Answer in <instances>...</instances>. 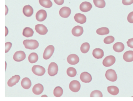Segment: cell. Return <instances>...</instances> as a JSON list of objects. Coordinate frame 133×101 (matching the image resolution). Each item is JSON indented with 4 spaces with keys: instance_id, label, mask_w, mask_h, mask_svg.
Returning <instances> with one entry per match:
<instances>
[{
    "instance_id": "obj_1",
    "label": "cell",
    "mask_w": 133,
    "mask_h": 101,
    "mask_svg": "<svg viewBox=\"0 0 133 101\" xmlns=\"http://www.w3.org/2000/svg\"><path fill=\"white\" fill-rule=\"evenodd\" d=\"M23 44L26 49L29 50H35L38 47L39 43L34 39H26L24 40Z\"/></svg>"
},
{
    "instance_id": "obj_2",
    "label": "cell",
    "mask_w": 133,
    "mask_h": 101,
    "mask_svg": "<svg viewBox=\"0 0 133 101\" xmlns=\"http://www.w3.org/2000/svg\"><path fill=\"white\" fill-rule=\"evenodd\" d=\"M105 76L108 80L112 82L116 81L117 80V75L115 70L113 69L107 70L106 72Z\"/></svg>"
},
{
    "instance_id": "obj_3",
    "label": "cell",
    "mask_w": 133,
    "mask_h": 101,
    "mask_svg": "<svg viewBox=\"0 0 133 101\" xmlns=\"http://www.w3.org/2000/svg\"><path fill=\"white\" fill-rule=\"evenodd\" d=\"M55 50L54 46L52 45L48 46L45 50L43 54V58L44 59H49L53 54Z\"/></svg>"
},
{
    "instance_id": "obj_4",
    "label": "cell",
    "mask_w": 133,
    "mask_h": 101,
    "mask_svg": "<svg viewBox=\"0 0 133 101\" xmlns=\"http://www.w3.org/2000/svg\"><path fill=\"white\" fill-rule=\"evenodd\" d=\"M58 71V66L57 64L54 62H52L49 66L48 73L50 76H54L57 74Z\"/></svg>"
},
{
    "instance_id": "obj_5",
    "label": "cell",
    "mask_w": 133,
    "mask_h": 101,
    "mask_svg": "<svg viewBox=\"0 0 133 101\" xmlns=\"http://www.w3.org/2000/svg\"><path fill=\"white\" fill-rule=\"evenodd\" d=\"M32 71L34 74L39 76H43L45 73V69L42 66L35 65L32 68Z\"/></svg>"
},
{
    "instance_id": "obj_6",
    "label": "cell",
    "mask_w": 133,
    "mask_h": 101,
    "mask_svg": "<svg viewBox=\"0 0 133 101\" xmlns=\"http://www.w3.org/2000/svg\"><path fill=\"white\" fill-rule=\"evenodd\" d=\"M116 62V58L113 56H109L106 57L103 61V64L105 67L111 66Z\"/></svg>"
},
{
    "instance_id": "obj_7",
    "label": "cell",
    "mask_w": 133,
    "mask_h": 101,
    "mask_svg": "<svg viewBox=\"0 0 133 101\" xmlns=\"http://www.w3.org/2000/svg\"><path fill=\"white\" fill-rule=\"evenodd\" d=\"M81 85L80 82L77 80L72 81L69 85V88L71 91L75 92H78L81 89Z\"/></svg>"
},
{
    "instance_id": "obj_8",
    "label": "cell",
    "mask_w": 133,
    "mask_h": 101,
    "mask_svg": "<svg viewBox=\"0 0 133 101\" xmlns=\"http://www.w3.org/2000/svg\"><path fill=\"white\" fill-rule=\"evenodd\" d=\"M47 13L45 10H41L38 11L36 15V18L38 22H43L47 17Z\"/></svg>"
},
{
    "instance_id": "obj_9",
    "label": "cell",
    "mask_w": 133,
    "mask_h": 101,
    "mask_svg": "<svg viewBox=\"0 0 133 101\" xmlns=\"http://www.w3.org/2000/svg\"><path fill=\"white\" fill-rule=\"evenodd\" d=\"M26 58L25 53L22 51H18L16 52L14 55L13 58L17 62H21L24 60Z\"/></svg>"
},
{
    "instance_id": "obj_10",
    "label": "cell",
    "mask_w": 133,
    "mask_h": 101,
    "mask_svg": "<svg viewBox=\"0 0 133 101\" xmlns=\"http://www.w3.org/2000/svg\"><path fill=\"white\" fill-rule=\"evenodd\" d=\"M71 14V10L67 7H63L60 10L59 14L63 18H67Z\"/></svg>"
},
{
    "instance_id": "obj_11",
    "label": "cell",
    "mask_w": 133,
    "mask_h": 101,
    "mask_svg": "<svg viewBox=\"0 0 133 101\" xmlns=\"http://www.w3.org/2000/svg\"><path fill=\"white\" fill-rule=\"evenodd\" d=\"M36 31L37 33H38L39 35H44L47 34L48 30L47 28L44 25L39 24L36 25L35 28Z\"/></svg>"
},
{
    "instance_id": "obj_12",
    "label": "cell",
    "mask_w": 133,
    "mask_h": 101,
    "mask_svg": "<svg viewBox=\"0 0 133 101\" xmlns=\"http://www.w3.org/2000/svg\"><path fill=\"white\" fill-rule=\"evenodd\" d=\"M68 62L71 65H74L77 64L79 62V58L78 56L75 54H70L68 57Z\"/></svg>"
},
{
    "instance_id": "obj_13",
    "label": "cell",
    "mask_w": 133,
    "mask_h": 101,
    "mask_svg": "<svg viewBox=\"0 0 133 101\" xmlns=\"http://www.w3.org/2000/svg\"><path fill=\"white\" fill-rule=\"evenodd\" d=\"M92 8L91 3L87 1L83 2L80 5V10L83 12H88L90 11Z\"/></svg>"
},
{
    "instance_id": "obj_14",
    "label": "cell",
    "mask_w": 133,
    "mask_h": 101,
    "mask_svg": "<svg viewBox=\"0 0 133 101\" xmlns=\"http://www.w3.org/2000/svg\"><path fill=\"white\" fill-rule=\"evenodd\" d=\"M80 79L84 83H89L92 80L91 75L87 72H84L81 73L80 75Z\"/></svg>"
},
{
    "instance_id": "obj_15",
    "label": "cell",
    "mask_w": 133,
    "mask_h": 101,
    "mask_svg": "<svg viewBox=\"0 0 133 101\" xmlns=\"http://www.w3.org/2000/svg\"><path fill=\"white\" fill-rule=\"evenodd\" d=\"M72 35L76 37H79L83 34L84 29L83 27L77 25L73 28L71 31Z\"/></svg>"
},
{
    "instance_id": "obj_16",
    "label": "cell",
    "mask_w": 133,
    "mask_h": 101,
    "mask_svg": "<svg viewBox=\"0 0 133 101\" xmlns=\"http://www.w3.org/2000/svg\"><path fill=\"white\" fill-rule=\"evenodd\" d=\"M74 18L76 22L81 24H84L86 22V17L85 15L79 13L76 14Z\"/></svg>"
},
{
    "instance_id": "obj_17",
    "label": "cell",
    "mask_w": 133,
    "mask_h": 101,
    "mask_svg": "<svg viewBox=\"0 0 133 101\" xmlns=\"http://www.w3.org/2000/svg\"><path fill=\"white\" fill-rule=\"evenodd\" d=\"M44 90V87L40 84H36L32 88V92L36 95H39L42 93Z\"/></svg>"
},
{
    "instance_id": "obj_18",
    "label": "cell",
    "mask_w": 133,
    "mask_h": 101,
    "mask_svg": "<svg viewBox=\"0 0 133 101\" xmlns=\"http://www.w3.org/2000/svg\"><path fill=\"white\" fill-rule=\"evenodd\" d=\"M20 79L21 77L19 75H15L13 76L8 82V85L9 87H13L19 82Z\"/></svg>"
},
{
    "instance_id": "obj_19",
    "label": "cell",
    "mask_w": 133,
    "mask_h": 101,
    "mask_svg": "<svg viewBox=\"0 0 133 101\" xmlns=\"http://www.w3.org/2000/svg\"><path fill=\"white\" fill-rule=\"evenodd\" d=\"M33 12H34V10L33 8L30 5H26L23 8V14L26 17H31L33 14Z\"/></svg>"
},
{
    "instance_id": "obj_20",
    "label": "cell",
    "mask_w": 133,
    "mask_h": 101,
    "mask_svg": "<svg viewBox=\"0 0 133 101\" xmlns=\"http://www.w3.org/2000/svg\"><path fill=\"white\" fill-rule=\"evenodd\" d=\"M92 55L96 59H102L104 56V52L101 49H95L93 50Z\"/></svg>"
},
{
    "instance_id": "obj_21",
    "label": "cell",
    "mask_w": 133,
    "mask_h": 101,
    "mask_svg": "<svg viewBox=\"0 0 133 101\" xmlns=\"http://www.w3.org/2000/svg\"><path fill=\"white\" fill-rule=\"evenodd\" d=\"M123 59L127 62H131L133 61V51H127L123 56Z\"/></svg>"
},
{
    "instance_id": "obj_22",
    "label": "cell",
    "mask_w": 133,
    "mask_h": 101,
    "mask_svg": "<svg viewBox=\"0 0 133 101\" xmlns=\"http://www.w3.org/2000/svg\"><path fill=\"white\" fill-rule=\"evenodd\" d=\"M21 84L22 87L24 89H29L31 86V82L28 78H24L22 80Z\"/></svg>"
},
{
    "instance_id": "obj_23",
    "label": "cell",
    "mask_w": 133,
    "mask_h": 101,
    "mask_svg": "<svg viewBox=\"0 0 133 101\" xmlns=\"http://www.w3.org/2000/svg\"><path fill=\"white\" fill-rule=\"evenodd\" d=\"M113 49L117 52H121L124 50V46L122 43H116L113 45Z\"/></svg>"
},
{
    "instance_id": "obj_24",
    "label": "cell",
    "mask_w": 133,
    "mask_h": 101,
    "mask_svg": "<svg viewBox=\"0 0 133 101\" xmlns=\"http://www.w3.org/2000/svg\"><path fill=\"white\" fill-rule=\"evenodd\" d=\"M34 33V31L31 28L27 27L23 30V35L25 37L29 38L33 36Z\"/></svg>"
},
{
    "instance_id": "obj_25",
    "label": "cell",
    "mask_w": 133,
    "mask_h": 101,
    "mask_svg": "<svg viewBox=\"0 0 133 101\" xmlns=\"http://www.w3.org/2000/svg\"><path fill=\"white\" fill-rule=\"evenodd\" d=\"M39 4L45 8H50L52 6V3L50 0H39Z\"/></svg>"
},
{
    "instance_id": "obj_26",
    "label": "cell",
    "mask_w": 133,
    "mask_h": 101,
    "mask_svg": "<svg viewBox=\"0 0 133 101\" xmlns=\"http://www.w3.org/2000/svg\"><path fill=\"white\" fill-rule=\"evenodd\" d=\"M107 91L109 93L112 95H116L119 92V89L115 86H109L107 87Z\"/></svg>"
},
{
    "instance_id": "obj_27",
    "label": "cell",
    "mask_w": 133,
    "mask_h": 101,
    "mask_svg": "<svg viewBox=\"0 0 133 101\" xmlns=\"http://www.w3.org/2000/svg\"><path fill=\"white\" fill-rule=\"evenodd\" d=\"M38 56L36 53H31L28 57V60L31 63H35L38 61Z\"/></svg>"
},
{
    "instance_id": "obj_28",
    "label": "cell",
    "mask_w": 133,
    "mask_h": 101,
    "mask_svg": "<svg viewBox=\"0 0 133 101\" xmlns=\"http://www.w3.org/2000/svg\"><path fill=\"white\" fill-rule=\"evenodd\" d=\"M93 3L96 7L99 8H104L106 6L104 0H93Z\"/></svg>"
},
{
    "instance_id": "obj_29",
    "label": "cell",
    "mask_w": 133,
    "mask_h": 101,
    "mask_svg": "<svg viewBox=\"0 0 133 101\" xmlns=\"http://www.w3.org/2000/svg\"><path fill=\"white\" fill-rule=\"evenodd\" d=\"M96 33L98 35H108L109 33V29L107 28H100L96 30Z\"/></svg>"
},
{
    "instance_id": "obj_30",
    "label": "cell",
    "mask_w": 133,
    "mask_h": 101,
    "mask_svg": "<svg viewBox=\"0 0 133 101\" xmlns=\"http://www.w3.org/2000/svg\"><path fill=\"white\" fill-rule=\"evenodd\" d=\"M63 93V89L59 86L56 87L54 90V95L57 97L61 96Z\"/></svg>"
},
{
    "instance_id": "obj_31",
    "label": "cell",
    "mask_w": 133,
    "mask_h": 101,
    "mask_svg": "<svg viewBox=\"0 0 133 101\" xmlns=\"http://www.w3.org/2000/svg\"><path fill=\"white\" fill-rule=\"evenodd\" d=\"M90 45L88 43H84L81 46V50L84 53H87L90 49Z\"/></svg>"
},
{
    "instance_id": "obj_32",
    "label": "cell",
    "mask_w": 133,
    "mask_h": 101,
    "mask_svg": "<svg viewBox=\"0 0 133 101\" xmlns=\"http://www.w3.org/2000/svg\"><path fill=\"white\" fill-rule=\"evenodd\" d=\"M66 72L68 75L71 77H75L77 73L76 69L73 67H70L68 68Z\"/></svg>"
},
{
    "instance_id": "obj_33",
    "label": "cell",
    "mask_w": 133,
    "mask_h": 101,
    "mask_svg": "<svg viewBox=\"0 0 133 101\" xmlns=\"http://www.w3.org/2000/svg\"><path fill=\"white\" fill-rule=\"evenodd\" d=\"M115 40L114 37L112 36H108L105 37L103 40L104 43L106 44H110L114 42Z\"/></svg>"
},
{
    "instance_id": "obj_34",
    "label": "cell",
    "mask_w": 133,
    "mask_h": 101,
    "mask_svg": "<svg viewBox=\"0 0 133 101\" xmlns=\"http://www.w3.org/2000/svg\"><path fill=\"white\" fill-rule=\"evenodd\" d=\"M90 97H102L103 95L102 92L98 90H95L92 92L90 95Z\"/></svg>"
},
{
    "instance_id": "obj_35",
    "label": "cell",
    "mask_w": 133,
    "mask_h": 101,
    "mask_svg": "<svg viewBox=\"0 0 133 101\" xmlns=\"http://www.w3.org/2000/svg\"><path fill=\"white\" fill-rule=\"evenodd\" d=\"M12 45V43H11L9 42H8L5 43V46H6V48H5V53H6L10 51Z\"/></svg>"
},
{
    "instance_id": "obj_36",
    "label": "cell",
    "mask_w": 133,
    "mask_h": 101,
    "mask_svg": "<svg viewBox=\"0 0 133 101\" xmlns=\"http://www.w3.org/2000/svg\"><path fill=\"white\" fill-rule=\"evenodd\" d=\"M127 20L129 23L133 24V11L131 12L128 14L127 17Z\"/></svg>"
},
{
    "instance_id": "obj_37",
    "label": "cell",
    "mask_w": 133,
    "mask_h": 101,
    "mask_svg": "<svg viewBox=\"0 0 133 101\" xmlns=\"http://www.w3.org/2000/svg\"><path fill=\"white\" fill-rule=\"evenodd\" d=\"M122 3L126 6L131 5L133 3V0H123Z\"/></svg>"
},
{
    "instance_id": "obj_38",
    "label": "cell",
    "mask_w": 133,
    "mask_h": 101,
    "mask_svg": "<svg viewBox=\"0 0 133 101\" xmlns=\"http://www.w3.org/2000/svg\"><path fill=\"white\" fill-rule=\"evenodd\" d=\"M128 46L131 49H133V38L130 39L127 42Z\"/></svg>"
},
{
    "instance_id": "obj_39",
    "label": "cell",
    "mask_w": 133,
    "mask_h": 101,
    "mask_svg": "<svg viewBox=\"0 0 133 101\" xmlns=\"http://www.w3.org/2000/svg\"><path fill=\"white\" fill-rule=\"evenodd\" d=\"M54 1L58 5H63L64 3V0H54Z\"/></svg>"
},
{
    "instance_id": "obj_40",
    "label": "cell",
    "mask_w": 133,
    "mask_h": 101,
    "mask_svg": "<svg viewBox=\"0 0 133 101\" xmlns=\"http://www.w3.org/2000/svg\"></svg>"
}]
</instances>
